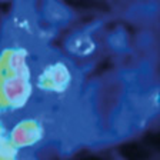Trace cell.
I'll return each mask as SVG.
<instances>
[{
    "mask_svg": "<svg viewBox=\"0 0 160 160\" xmlns=\"http://www.w3.org/2000/svg\"><path fill=\"white\" fill-rule=\"evenodd\" d=\"M70 50L77 54H87L93 52V42L87 37H77L70 42Z\"/></svg>",
    "mask_w": 160,
    "mask_h": 160,
    "instance_id": "6da1fadb",
    "label": "cell"
}]
</instances>
